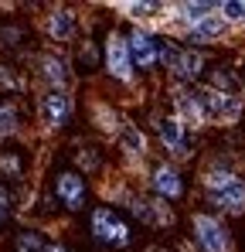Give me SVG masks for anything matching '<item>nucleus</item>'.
<instances>
[{
    "label": "nucleus",
    "mask_w": 245,
    "mask_h": 252,
    "mask_svg": "<svg viewBox=\"0 0 245 252\" xmlns=\"http://www.w3.org/2000/svg\"><path fill=\"white\" fill-rule=\"evenodd\" d=\"M198 188L204 194V205L214 215L242 218L245 215V174L228 157H211L198 174Z\"/></svg>",
    "instance_id": "obj_1"
},
{
    "label": "nucleus",
    "mask_w": 245,
    "mask_h": 252,
    "mask_svg": "<svg viewBox=\"0 0 245 252\" xmlns=\"http://www.w3.org/2000/svg\"><path fill=\"white\" fill-rule=\"evenodd\" d=\"M150 129L157 133V143L163 147L167 160H174V164L194 160V154H198L194 150V133L181 123L170 109H153L150 113Z\"/></svg>",
    "instance_id": "obj_2"
},
{
    "label": "nucleus",
    "mask_w": 245,
    "mask_h": 252,
    "mask_svg": "<svg viewBox=\"0 0 245 252\" xmlns=\"http://www.w3.org/2000/svg\"><path fill=\"white\" fill-rule=\"evenodd\" d=\"M89 232H92V239L102 249L122 252L133 246V225L113 205H95V208L89 211Z\"/></svg>",
    "instance_id": "obj_3"
},
{
    "label": "nucleus",
    "mask_w": 245,
    "mask_h": 252,
    "mask_svg": "<svg viewBox=\"0 0 245 252\" xmlns=\"http://www.w3.org/2000/svg\"><path fill=\"white\" fill-rule=\"evenodd\" d=\"M198 99H201V109L208 116V126H239L245 116V95L242 92H218L208 82L194 85Z\"/></svg>",
    "instance_id": "obj_4"
},
{
    "label": "nucleus",
    "mask_w": 245,
    "mask_h": 252,
    "mask_svg": "<svg viewBox=\"0 0 245 252\" xmlns=\"http://www.w3.org/2000/svg\"><path fill=\"white\" fill-rule=\"evenodd\" d=\"M122 208L129 211L140 225H147L150 232H167V228L177 225V211H174V205H167V201H160V198H153L150 191H136V188H129V194L122 198Z\"/></svg>",
    "instance_id": "obj_5"
},
{
    "label": "nucleus",
    "mask_w": 245,
    "mask_h": 252,
    "mask_svg": "<svg viewBox=\"0 0 245 252\" xmlns=\"http://www.w3.org/2000/svg\"><path fill=\"white\" fill-rule=\"evenodd\" d=\"M143 191H150L153 198H160L167 205H177V201H184L187 198V177H184V170L177 167L174 160H150L147 164V177H143Z\"/></svg>",
    "instance_id": "obj_6"
},
{
    "label": "nucleus",
    "mask_w": 245,
    "mask_h": 252,
    "mask_svg": "<svg viewBox=\"0 0 245 252\" xmlns=\"http://www.w3.org/2000/svg\"><path fill=\"white\" fill-rule=\"evenodd\" d=\"M102 72L120 85H136L140 72L129 58V44H126V28H109L106 41H102Z\"/></svg>",
    "instance_id": "obj_7"
},
{
    "label": "nucleus",
    "mask_w": 245,
    "mask_h": 252,
    "mask_svg": "<svg viewBox=\"0 0 245 252\" xmlns=\"http://www.w3.org/2000/svg\"><path fill=\"white\" fill-rule=\"evenodd\" d=\"M191 242L198 252H235L232 228L214 211H191Z\"/></svg>",
    "instance_id": "obj_8"
},
{
    "label": "nucleus",
    "mask_w": 245,
    "mask_h": 252,
    "mask_svg": "<svg viewBox=\"0 0 245 252\" xmlns=\"http://www.w3.org/2000/svg\"><path fill=\"white\" fill-rule=\"evenodd\" d=\"M126 44H129V58L136 65L140 75H157L160 72V51H163V34L143 24H129L126 28Z\"/></svg>",
    "instance_id": "obj_9"
},
{
    "label": "nucleus",
    "mask_w": 245,
    "mask_h": 252,
    "mask_svg": "<svg viewBox=\"0 0 245 252\" xmlns=\"http://www.w3.org/2000/svg\"><path fill=\"white\" fill-rule=\"evenodd\" d=\"M51 198L65 215H79L89 205V181L75 167H65L51 177Z\"/></svg>",
    "instance_id": "obj_10"
},
{
    "label": "nucleus",
    "mask_w": 245,
    "mask_h": 252,
    "mask_svg": "<svg viewBox=\"0 0 245 252\" xmlns=\"http://www.w3.org/2000/svg\"><path fill=\"white\" fill-rule=\"evenodd\" d=\"M79 34H82L79 7H68V3L48 7V14H44V38H48V41L65 48V44H79L82 41Z\"/></svg>",
    "instance_id": "obj_11"
},
{
    "label": "nucleus",
    "mask_w": 245,
    "mask_h": 252,
    "mask_svg": "<svg viewBox=\"0 0 245 252\" xmlns=\"http://www.w3.org/2000/svg\"><path fill=\"white\" fill-rule=\"evenodd\" d=\"M75 116V95L72 92H41L38 95V123L48 129V133H58L72 123Z\"/></svg>",
    "instance_id": "obj_12"
},
{
    "label": "nucleus",
    "mask_w": 245,
    "mask_h": 252,
    "mask_svg": "<svg viewBox=\"0 0 245 252\" xmlns=\"http://www.w3.org/2000/svg\"><path fill=\"white\" fill-rule=\"evenodd\" d=\"M34 75L48 92H72V62L58 51H38Z\"/></svg>",
    "instance_id": "obj_13"
},
{
    "label": "nucleus",
    "mask_w": 245,
    "mask_h": 252,
    "mask_svg": "<svg viewBox=\"0 0 245 252\" xmlns=\"http://www.w3.org/2000/svg\"><path fill=\"white\" fill-rule=\"evenodd\" d=\"M170 113H174L181 123L187 126L194 136H198L204 126H208V116H204L201 99H198L194 85H177V82H170Z\"/></svg>",
    "instance_id": "obj_14"
},
{
    "label": "nucleus",
    "mask_w": 245,
    "mask_h": 252,
    "mask_svg": "<svg viewBox=\"0 0 245 252\" xmlns=\"http://www.w3.org/2000/svg\"><path fill=\"white\" fill-rule=\"evenodd\" d=\"M116 150H120V160L126 164V170H136L140 164L150 160V136L140 129V123L126 120L116 136Z\"/></svg>",
    "instance_id": "obj_15"
},
{
    "label": "nucleus",
    "mask_w": 245,
    "mask_h": 252,
    "mask_svg": "<svg viewBox=\"0 0 245 252\" xmlns=\"http://www.w3.org/2000/svg\"><path fill=\"white\" fill-rule=\"evenodd\" d=\"M228 21L214 10V14H208L204 21H198L191 31H184L177 41L181 44H187V48H198V51H204V48H211V44H221L225 38H228Z\"/></svg>",
    "instance_id": "obj_16"
},
{
    "label": "nucleus",
    "mask_w": 245,
    "mask_h": 252,
    "mask_svg": "<svg viewBox=\"0 0 245 252\" xmlns=\"http://www.w3.org/2000/svg\"><path fill=\"white\" fill-rule=\"evenodd\" d=\"M122 123H126V116H122L113 102H106V99H95V102H92V126H95L99 136H106V140L116 143Z\"/></svg>",
    "instance_id": "obj_17"
},
{
    "label": "nucleus",
    "mask_w": 245,
    "mask_h": 252,
    "mask_svg": "<svg viewBox=\"0 0 245 252\" xmlns=\"http://www.w3.org/2000/svg\"><path fill=\"white\" fill-rule=\"evenodd\" d=\"M75 68L82 72H95V68H102V41H95V38H82L75 44Z\"/></svg>",
    "instance_id": "obj_18"
},
{
    "label": "nucleus",
    "mask_w": 245,
    "mask_h": 252,
    "mask_svg": "<svg viewBox=\"0 0 245 252\" xmlns=\"http://www.w3.org/2000/svg\"><path fill=\"white\" fill-rule=\"evenodd\" d=\"M24 129V116L14 102H0V140H14Z\"/></svg>",
    "instance_id": "obj_19"
},
{
    "label": "nucleus",
    "mask_w": 245,
    "mask_h": 252,
    "mask_svg": "<svg viewBox=\"0 0 245 252\" xmlns=\"http://www.w3.org/2000/svg\"><path fill=\"white\" fill-rule=\"evenodd\" d=\"M75 170L85 174V177H89V174H102V170H106V150H102V147H89V143H82Z\"/></svg>",
    "instance_id": "obj_20"
},
{
    "label": "nucleus",
    "mask_w": 245,
    "mask_h": 252,
    "mask_svg": "<svg viewBox=\"0 0 245 252\" xmlns=\"http://www.w3.org/2000/svg\"><path fill=\"white\" fill-rule=\"evenodd\" d=\"M208 85H211V89H218V92H242L239 72H232V65H214Z\"/></svg>",
    "instance_id": "obj_21"
},
{
    "label": "nucleus",
    "mask_w": 245,
    "mask_h": 252,
    "mask_svg": "<svg viewBox=\"0 0 245 252\" xmlns=\"http://www.w3.org/2000/svg\"><path fill=\"white\" fill-rule=\"evenodd\" d=\"M44 249H48V239L38 228H21L14 235V252H44Z\"/></svg>",
    "instance_id": "obj_22"
},
{
    "label": "nucleus",
    "mask_w": 245,
    "mask_h": 252,
    "mask_svg": "<svg viewBox=\"0 0 245 252\" xmlns=\"http://www.w3.org/2000/svg\"><path fill=\"white\" fill-rule=\"evenodd\" d=\"M0 177H10V181L24 177V160L17 150H0Z\"/></svg>",
    "instance_id": "obj_23"
},
{
    "label": "nucleus",
    "mask_w": 245,
    "mask_h": 252,
    "mask_svg": "<svg viewBox=\"0 0 245 252\" xmlns=\"http://www.w3.org/2000/svg\"><path fill=\"white\" fill-rule=\"evenodd\" d=\"M218 14L228 21V28H245V0H221Z\"/></svg>",
    "instance_id": "obj_24"
},
{
    "label": "nucleus",
    "mask_w": 245,
    "mask_h": 252,
    "mask_svg": "<svg viewBox=\"0 0 245 252\" xmlns=\"http://www.w3.org/2000/svg\"><path fill=\"white\" fill-rule=\"evenodd\" d=\"M24 75L14 68V65H0V89L3 92H24Z\"/></svg>",
    "instance_id": "obj_25"
},
{
    "label": "nucleus",
    "mask_w": 245,
    "mask_h": 252,
    "mask_svg": "<svg viewBox=\"0 0 245 252\" xmlns=\"http://www.w3.org/2000/svg\"><path fill=\"white\" fill-rule=\"evenodd\" d=\"M10 211H14V191L0 181V225L10 218Z\"/></svg>",
    "instance_id": "obj_26"
},
{
    "label": "nucleus",
    "mask_w": 245,
    "mask_h": 252,
    "mask_svg": "<svg viewBox=\"0 0 245 252\" xmlns=\"http://www.w3.org/2000/svg\"><path fill=\"white\" fill-rule=\"evenodd\" d=\"M44 252H75V249H68L65 242H48V249Z\"/></svg>",
    "instance_id": "obj_27"
},
{
    "label": "nucleus",
    "mask_w": 245,
    "mask_h": 252,
    "mask_svg": "<svg viewBox=\"0 0 245 252\" xmlns=\"http://www.w3.org/2000/svg\"><path fill=\"white\" fill-rule=\"evenodd\" d=\"M177 252H198V246H194V242H181V246H177Z\"/></svg>",
    "instance_id": "obj_28"
},
{
    "label": "nucleus",
    "mask_w": 245,
    "mask_h": 252,
    "mask_svg": "<svg viewBox=\"0 0 245 252\" xmlns=\"http://www.w3.org/2000/svg\"><path fill=\"white\" fill-rule=\"evenodd\" d=\"M147 252H170V249H163V246H147Z\"/></svg>",
    "instance_id": "obj_29"
}]
</instances>
